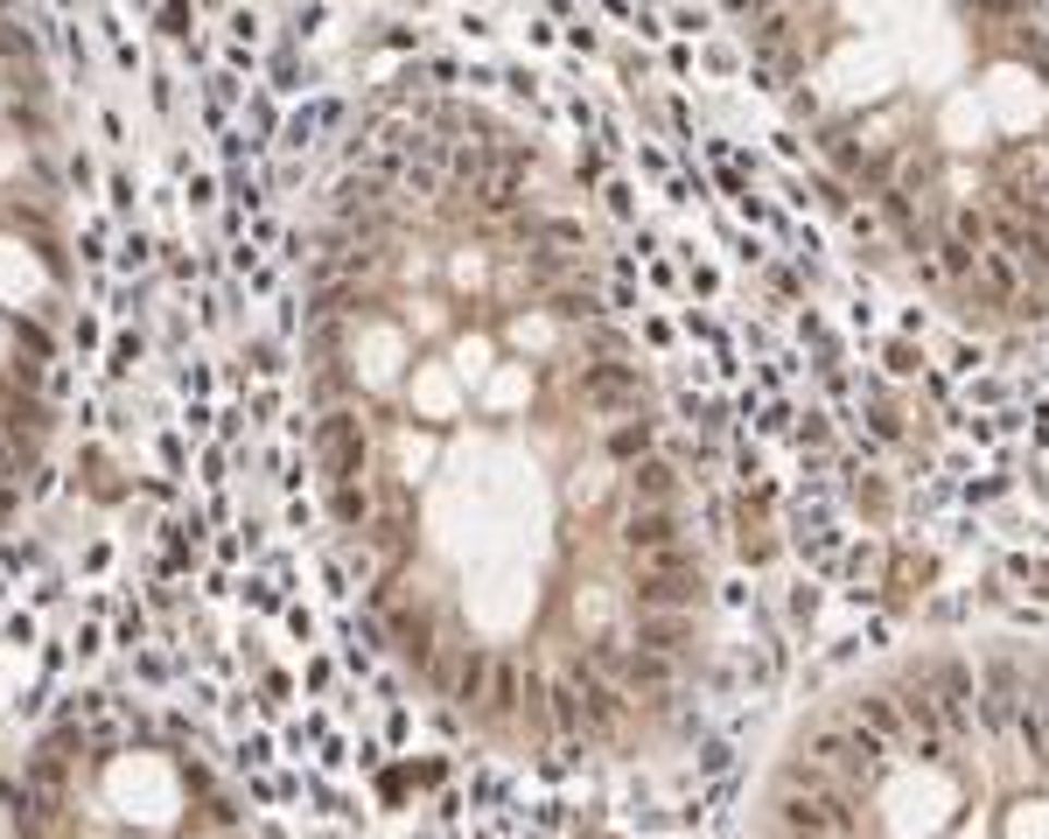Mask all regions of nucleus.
<instances>
[{
    "label": "nucleus",
    "mask_w": 1049,
    "mask_h": 839,
    "mask_svg": "<svg viewBox=\"0 0 1049 839\" xmlns=\"http://www.w3.org/2000/svg\"><path fill=\"white\" fill-rule=\"evenodd\" d=\"M791 126L952 315L1049 323V0H713Z\"/></svg>",
    "instance_id": "obj_1"
}]
</instances>
